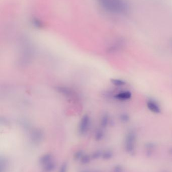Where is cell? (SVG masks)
Masks as SVG:
<instances>
[{
  "mask_svg": "<svg viewBox=\"0 0 172 172\" xmlns=\"http://www.w3.org/2000/svg\"><path fill=\"white\" fill-rule=\"evenodd\" d=\"M99 1L103 8L112 13H123L126 9V5L123 0H99Z\"/></svg>",
  "mask_w": 172,
  "mask_h": 172,
  "instance_id": "6da1fadb",
  "label": "cell"
},
{
  "mask_svg": "<svg viewBox=\"0 0 172 172\" xmlns=\"http://www.w3.org/2000/svg\"><path fill=\"white\" fill-rule=\"evenodd\" d=\"M136 135L133 131H129L127 134L125 141V149L129 154H132L135 152L136 148Z\"/></svg>",
  "mask_w": 172,
  "mask_h": 172,
  "instance_id": "7a4b0ae2",
  "label": "cell"
},
{
  "mask_svg": "<svg viewBox=\"0 0 172 172\" xmlns=\"http://www.w3.org/2000/svg\"><path fill=\"white\" fill-rule=\"evenodd\" d=\"M147 106L149 111L155 114H159L161 112L160 105L153 100H148L147 101Z\"/></svg>",
  "mask_w": 172,
  "mask_h": 172,
  "instance_id": "3957f363",
  "label": "cell"
},
{
  "mask_svg": "<svg viewBox=\"0 0 172 172\" xmlns=\"http://www.w3.org/2000/svg\"><path fill=\"white\" fill-rule=\"evenodd\" d=\"M132 97V93L129 91H124L120 93H118L116 96V98L118 100L121 101H126L130 99Z\"/></svg>",
  "mask_w": 172,
  "mask_h": 172,
  "instance_id": "277c9868",
  "label": "cell"
},
{
  "mask_svg": "<svg viewBox=\"0 0 172 172\" xmlns=\"http://www.w3.org/2000/svg\"><path fill=\"white\" fill-rule=\"evenodd\" d=\"M52 159H53L52 154L49 153L46 154L40 157L39 159V163L41 166L43 167L45 165L50 162L51 160H53Z\"/></svg>",
  "mask_w": 172,
  "mask_h": 172,
  "instance_id": "5b68a950",
  "label": "cell"
},
{
  "mask_svg": "<svg viewBox=\"0 0 172 172\" xmlns=\"http://www.w3.org/2000/svg\"><path fill=\"white\" fill-rule=\"evenodd\" d=\"M56 167V164L55 162H53V160H51L50 162L44 166L43 169L45 172H53L55 170Z\"/></svg>",
  "mask_w": 172,
  "mask_h": 172,
  "instance_id": "8992f818",
  "label": "cell"
},
{
  "mask_svg": "<svg viewBox=\"0 0 172 172\" xmlns=\"http://www.w3.org/2000/svg\"><path fill=\"white\" fill-rule=\"evenodd\" d=\"M8 167V161L5 157L0 158V172H6Z\"/></svg>",
  "mask_w": 172,
  "mask_h": 172,
  "instance_id": "52a82bcc",
  "label": "cell"
},
{
  "mask_svg": "<svg viewBox=\"0 0 172 172\" xmlns=\"http://www.w3.org/2000/svg\"><path fill=\"white\" fill-rule=\"evenodd\" d=\"M113 152L112 150H106L103 151V155H102V158L105 160H109L113 158Z\"/></svg>",
  "mask_w": 172,
  "mask_h": 172,
  "instance_id": "ba28073f",
  "label": "cell"
},
{
  "mask_svg": "<svg viewBox=\"0 0 172 172\" xmlns=\"http://www.w3.org/2000/svg\"><path fill=\"white\" fill-rule=\"evenodd\" d=\"M103 151L101 150H97L95 151L92 154L91 156V158L93 160H97L99 158H101L102 157L103 155Z\"/></svg>",
  "mask_w": 172,
  "mask_h": 172,
  "instance_id": "9c48e42d",
  "label": "cell"
},
{
  "mask_svg": "<svg viewBox=\"0 0 172 172\" xmlns=\"http://www.w3.org/2000/svg\"><path fill=\"white\" fill-rule=\"evenodd\" d=\"M91 156L88 154H84L80 160V162L82 165H87L89 164L91 160Z\"/></svg>",
  "mask_w": 172,
  "mask_h": 172,
  "instance_id": "30bf717a",
  "label": "cell"
},
{
  "mask_svg": "<svg viewBox=\"0 0 172 172\" xmlns=\"http://www.w3.org/2000/svg\"><path fill=\"white\" fill-rule=\"evenodd\" d=\"M84 154V152L82 150H78L74 153L73 155L74 160H80Z\"/></svg>",
  "mask_w": 172,
  "mask_h": 172,
  "instance_id": "8fae6325",
  "label": "cell"
},
{
  "mask_svg": "<svg viewBox=\"0 0 172 172\" xmlns=\"http://www.w3.org/2000/svg\"><path fill=\"white\" fill-rule=\"evenodd\" d=\"M113 83L118 87H122L126 84V82L122 80L115 79L113 80Z\"/></svg>",
  "mask_w": 172,
  "mask_h": 172,
  "instance_id": "7c38bea8",
  "label": "cell"
},
{
  "mask_svg": "<svg viewBox=\"0 0 172 172\" xmlns=\"http://www.w3.org/2000/svg\"><path fill=\"white\" fill-rule=\"evenodd\" d=\"M120 119L122 121V122H128L130 119V117L128 114L123 113L121 115V116H120Z\"/></svg>",
  "mask_w": 172,
  "mask_h": 172,
  "instance_id": "4fadbf2b",
  "label": "cell"
},
{
  "mask_svg": "<svg viewBox=\"0 0 172 172\" xmlns=\"http://www.w3.org/2000/svg\"><path fill=\"white\" fill-rule=\"evenodd\" d=\"M67 163L64 162L62 164L61 166L60 167L59 172H67Z\"/></svg>",
  "mask_w": 172,
  "mask_h": 172,
  "instance_id": "5bb4252c",
  "label": "cell"
},
{
  "mask_svg": "<svg viewBox=\"0 0 172 172\" xmlns=\"http://www.w3.org/2000/svg\"><path fill=\"white\" fill-rule=\"evenodd\" d=\"M113 172H124L123 168L121 165H116L113 169Z\"/></svg>",
  "mask_w": 172,
  "mask_h": 172,
  "instance_id": "9a60e30c",
  "label": "cell"
},
{
  "mask_svg": "<svg viewBox=\"0 0 172 172\" xmlns=\"http://www.w3.org/2000/svg\"><path fill=\"white\" fill-rule=\"evenodd\" d=\"M103 133H101V132L98 133L97 134V135H96V137H95L96 140L97 141H101V139L103 138Z\"/></svg>",
  "mask_w": 172,
  "mask_h": 172,
  "instance_id": "2e32d148",
  "label": "cell"
},
{
  "mask_svg": "<svg viewBox=\"0 0 172 172\" xmlns=\"http://www.w3.org/2000/svg\"><path fill=\"white\" fill-rule=\"evenodd\" d=\"M86 172V171H84V172Z\"/></svg>",
  "mask_w": 172,
  "mask_h": 172,
  "instance_id": "e0dca14e",
  "label": "cell"
}]
</instances>
